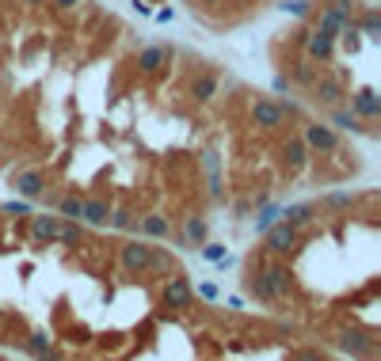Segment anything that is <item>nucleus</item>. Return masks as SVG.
Returning <instances> with one entry per match:
<instances>
[{"label": "nucleus", "mask_w": 381, "mask_h": 361, "mask_svg": "<svg viewBox=\"0 0 381 361\" xmlns=\"http://www.w3.org/2000/svg\"><path fill=\"white\" fill-rule=\"evenodd\" d=\"M294 240H298V229H294L290 221H282V224H274V229H267V251H274V255L290 251Z\"/></svg>", "instance_id": "1"}, {"label": "nucleus", "mask_w": 381, "mask_h": 361, "mask_svg": "<svg viewBox=\"0 0 381 361\" xmlns=\"http://www.w3.org/2000/svg\"><path fill=\"white\" fill-rule=\"evenodd\" d=\"M252 118H256L259 126H282V118H286V107H282V103H274V99H256Z\"/></svg>", "instance_id": "2"}, {"label": "nucleus", "mask_w": 381, "mask_h": 361, "mask_svg": "<svg viewBox=\"0 0 381 361\" xmlns=\"http://www.w3.org/2000/svg\"><path fill=\"white\" fill-rule=\"evenodd\" d=\"M168 58H172V49L168 46H145L138 54V69L141 73H160V69L168 65Z\"/></svg>", "instance_id": "3"}, {"label": "nucleus", "mask_w": 381, "mask_h": 361, "mask_svg": "<svg viewBox=\"0 0 381 361\" xmlns=\"http://www.w3.org/2000/svg\"><path fill=\"white\" fill-rule=\"evenodd\" d=\"M122 263H126V270H149L153 266V247L149 244H126Z\"/></svg>", "instance_id": "4"}, {"label": "nucleus", "mask_w": 381, "mask_h": 361, "mask_svg": "<svg viewBox=\"0 0 381 361\" xmlns=\"http://www.w3.org/2000/svg\"><path fill=\"white\" fill-rule=\"evenodd\" d=\"M305 49H309V58H313V61H328L331 54H336V38H331V34H324V31L305 34Z\"/></svg>", "instance_id": "5"}, {"label": "nucleus", "mask_w": 381, "mask_h": 361, "mask_svg": "<svg viewBox=\"0 0 381 361\" xmlns=\"http://www.w3.org/2000/svg\"><path fill=\"white\" fill-rule=\"evenodd\" d=\"M164 301L172 304V308H187V304H190V286H187V278H172V281H168Z\"/></svg>", "instance_id": "6"}, {"label": "nucleus", "mask_w": 381, "mask_h": 361, "mask_svg": "<svg viewBox=\"0 0 381 361\" xmlns=\"http://www.w3.org/2000/svg\"><path fill=\"white\" fill-rule=\"evenodd\" d=\"M217 88H221V76H217V73H202L199 80H195V88H190V91H195L199 99H214Z\"/></svg>", "instance_id": "7"}, {"label": "nucleus", "mask_w": 381, "mask_h": 361, "mask_svg": "<svg viewBox=\"0 0 381 361\" xmlns=\"http://www.w3.org/2000/svg\"><path fill=\"white\" fill-rule=\"evenodd\" d=\"M16 190H23L27 198H39V194H42V175H39V172L16 175Z\"/></svg>", "instance_id": "8"}, {"label": "nucleus", "mask_w": 381, "mask_h": 361, "mask_svg": "<svg viewBox=\"0 0 381 361\" xmlns=\"http://www.w3.org/2000/svg\"><path fill=\"white\" fill-rule=\"evenodd\" d=\"M309 145L316 148H336V133L328 126H309Z\"/></svg>", "instance_id": "9"}, {"label": "nucleus", "mask_w": 381, "mask_h": 361, "mask_svg": "<svg viewBox=\"0 0 381 361\" xmlns=\"http://www.w3.org/2000/svg\"><path fill=\"white\" fill-rule=\"evenodd\" d=\"M80 217H84V221H91V224H107L111 209H107V202H88Z\"/></svg>", "instance_id": "10"}, {"label": "nucleus", "mask_w": 381, "mask_h": 361, "mask_svg": "<svg viewBox=\"0 0 381 361\" xmlns=\"http://www.w3.org/2000/svg\"><path fill=\"white\" fill-rule=\"evenodd\" d=\"M58 229H61L58 217H34V232H39L42 240H58Z\"/></svg>", "instance_id": "11"}, {"label": "nucleus", "mask_w": 381, "mask_h": 361, "mask_svg": "<svg viewBox=\"0 0 381 361\" xmlns=\"http://www.w3.org/2000/svg\"><path fill=\"white\" fill-rule=\"evenodd\" d=\"M145 232L149 236H168V221L164 217H145Z\"/></svg>", "instance_id": "12"}, {"label": "nucleus", "mask_w": 381, "mask_h": 361, "mask_svg": "<svg viewBox=\"0 0 381 361\" xmlns=\"http://www.w3.org/2000/svg\"><path fill=\"white\" fill-rule=\"evenodd\" d=\"M61 213H65L69 221H73V217H80V213H84V202H80V198H65V202H61Z\"/></svg>", "instance_id": "13"}, {"label": "nucleus", "mask_w": 381, "mask_h": 361, "mask_svg": "<svg viewBox=\"0 0 381 361\" xmlns=\"http://www.w3.org/2000/svg\"><path fill=\"white\" fill-rule=\"evenodd\" d=\"M282 8L294 12V16H309V12H313V8H309V0H294V4H282Z\"/></svg>", "instance_id": "14"}, {"label": "nucleus", "mask_w": 381, "mask_h": 361, "mask_svg": "<svg viewBox=\"0 0 381 361\" xmlns=\"http://www.w3.org/2000/svg\"><path fill=\"white\" fill-rule=\"evenodd\" d=\"M187 236L190 240H202V236H206V224H202V221H187Z\"/></svg>", "instance_id": "15"}, {"label": "nucleus", "mask_w": 381, "mask_h": 361, "mask_svg": "<svg viewBox=\"0 0 381 361\" xmlns=\"http://www.w3.org/2000/svg\"><path fill=\"white\" fill-rule=\"evenodd\" d=\"M54 8H73V4H80V0H50Z\"/></svg>", "instance_id": "16"}, {"label": "nucleus", "mask_w": 381, "mask_h": 361, "mask_svg": "<svg viewBox=\"0 0 381 361\" xmlns=\"http://www.w3.org/2000/svg\"><path fill=\"white\" fill-rule=\"evenodd\" d=\"M19 4H31V8H39V4H50V0H19Z\"/></svg>", "instance_id": "17"}, {"label": "nucleus", "mask_w": 381, "mask_h": 361, "mask_svg": "<svg viewBox=\"0 0 381 361\" xmlns=\"http://www.w3.org/2000/svg\"><path fill=\"white\" fill-rule=\"evenodd\" d=\"M199 4H206V8H217V4H225V0H199Z\"/></svg>", "instance_id": "18"}]
</instances>
